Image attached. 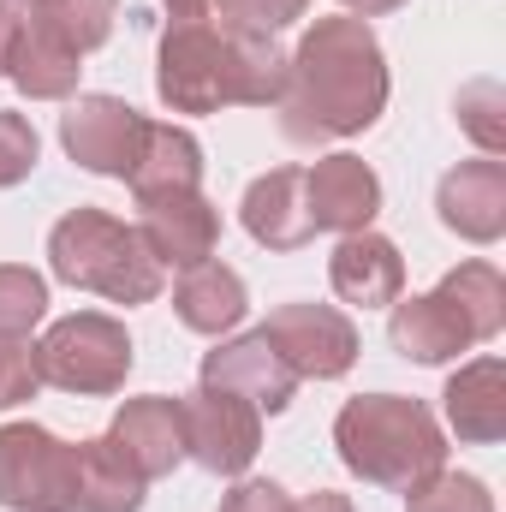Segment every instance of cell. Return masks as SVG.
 <instances>
[{
	"label": "cell",
	"mask_w": 506,
	"mask_h": 512,
	"mask_svg": "<svg viewBox=\"0 0 506 512\" xmlns=\"http://www.w3.org/2000/svg\"><path fill=\"white\" fill-rule=\"evenodd\" d=\"M387 54L364 18H316L286 54V90L274 102L286 143L316 149L358 137L387 108Z\"/></svg>",
	"instance_id": "1"
},
{
	"label": "cell",
	"mask_w": 506,
	"mask_h": 512,
	"mask_svg": "<svg viewBox=\"0 0 506 512\" xmlns=\"http://www.w3.org/2000/svg\"><path fill=\"white\" fill-rule=\"evenodd\" d=\"M286 90V48L274 36H245L215 18H185L161 30L155 96L173 114L274 108Z\"/></svg>",
	"instance_id": "2"
},
{
	"label": "cell",
	"mask_w": 506,
	"mask_h": 512,
	"mask_svg": "<svg viewBox=\"0 0 506 512\" xmlns=\"http://www.w3.org/2000/svg\"><path fill=\"white\" fill-rule=\"evenodd\" d=\"M334 447L340 465L376 489L411 495L435 471H447V435L435 411L411 393H358L334 417Z\"/></svg>",
	"instance_id": "3"
},
{
	"label": "cell",
	"mask_w": 506,
	"mask_h": 512,
	"mask_svg": "<svg viewBox=\"0 0 506 512\" xmlns=\"http://www.w3.org/2000/svg\"><path fill=\"white\" fill-rule=\"evenodd\" d=\"M48 268H54V280L78 286V292H96L108 304H126V310L131 304H155L161 280H167V268L149 256L137 227H126L108 209L60 215L54 233H48Z\"/></svg>",
	"instance_id": "4"
},
{
	"label": "cell",
	"mask_w": 506,
	"mask_h": 512,
	"mask_svg": "<svg viewBox=\"0 0 506 512\" xmlns=\"http://www.w3.org/2000/svg\"><path fill=\"white\" fill-rule=\"evenodd\" d=\"M30 352H36L42 387L78 393V399H108V393H120L126 376H131V364H137L126 322H114V316H102V310H72V316H60Z\"/></svg>",
	"instance_id": "5"
},
{
	"label": "cell",
	"mask_w": 506,
	"mask_h": 512,
	"mask_svg": "<svg viewBox=\"0 0 506 512\" xmlns=\"http://www.w3.org/2000/svg\"><path fill=\"white\" fill-rule=\"evenodd\" d=\"M0 507L72 512L78 507V441L42 423H0Z\"/></svg>",
	"instance_id": "6"
},
{
	"label": "cell",
	"mask_w": 506,
	"mask_h": 512,
	"mask_svg": "<svg viewBox=\"0 0 506 512\" xmlns=\"http://www.w3.org/2000/svg\"><path fill=\"white\" fill-rule=\"evenodd\" d=\"M262 334L274 340V352L292 364L298 382H340L364 352L352 316L334 304H280V310H268Z\"/></svg>",
	"instance_id": "7"
},
{
	"label": "cell",
	"mask_w": 506,
	"mask_h": 512,
	"mask_svg": "<svg viewBox=\"0 0 506 512\" xmlns=\"http://www.w3.org/2000/svg\"><path fill=\"white\" fill-rule=\"evenodd\" d=\"M179 405H185V459H197L215 477H245L262 453V411L221 387H197Z\"/></svg>",
	"instance_id": "8"
},
{
	"label": "cell",
	"mask_w": 506,
	"mask_h": 512,
	"mask_svg": "<svg viewBox=\"0 0 506 512\" xmlns=\"http://www.w3.org/2000/svg\"><path fill=\"white\" fill-rule=\"evenodd\" d=\"M143 114L120 102V96H78L66 114H60V143L66 155L84 167V173H102V179H131L137 167V149H143Z\"/></svg>",
	"instance_id": "9"
},
{
	"label": "cell",
	"mask_w": 506,
	"mask_h": 512,
	"mask_svg": "<svg viewBox=\"0 0 506 512\" xmlns=\"http://www.w3.org/2000/svg\"><path fill=\"white\" fill-rule=\"evenodd\" d=\"M203 387H221V393H239V399H251L256 411H286L292 399H298V376H292V364L274 352V340L251 328V334H233V340H221L215 352H203Z\"/></svg>",
	"instance_id": "10"
},
{
	"label": "cell",
	"mask_w": 506,
	"mask_h": 512,
	"mask_svg": "<svg viewBox=\"0 0 506 512\" xmlns=\"http://www.w3.org/2000/svg\"><path fill=\"white\" fill-rule=\"evenodd\" d=\"M304 203H310V227L316 233H364L381 215V179L370 161L358 155H322L304 167Z\"/></svg>",
	"instance_id": "11"
},
{
	"label": "cell",
	"mask_w": 506,
	"mask_h": 512,
	"mask_svg": "<svg viewBox=\"0 0 506 512\" xmlns=\"http://www.w3.org/2000/svg\"><path fill=\"white\" fill-rule=\"evenodd\" d=\"M102 441L126 459L143 483H155V477H167V471L185 459V405L167 399V393L126 399V405L114 411V423H108Z\"/></svg>",
	"instance_id": "12"
},
{
	"label": "cell",
	"mask_w": 506,
	"mask_h": 512,
	"mask_svg": "<svg viewBox=\"0 0 506 512\" xmlns=\"http://www.w3.org/2000/svg\"><path fill=\"white\" fill-rule=\"evenodd\" d=\"M137 209H143L137 215V239L149 245V256L161 268H197L221 245V209L203 191L155 197V203H137Z\"/></svg>",
	"instance_id": "13"
},
{
	"label": "cell",
	"mask_w": 506,
	"mask_h": 512,
	"mask_svg": "<svg viewBox=\"0 0 506 512\" xmlns=\"http://www.w3.org/2000/svg\"><path fill=\"white\" fill-rule=\"evenodd\" d=\"M435 215L465 245H495L506 233V161H459L435 191Z\"/></svg>",
	"instance_id": "14"
},
{
	"label": "cell",
	"mask_w": 506,
	"mask_h": 512,
	"mask_svg": "<svg viewBox=\"0 0 506 512\" xmlns=\"http://www.w3.org/2000/svg\"><path fill=\"white\" fill-rule=\"evenodd\" d=\"M328 286L340 304H358V310H387L393 298H405V256L393 239H381L376 227L364 233H346L334 256H328Z\"/></svg>",
	"instance_id": "15"
},
{
	"label": "cell",
	"mask_w": 506,
	"mask_h": 512,
	"mask_svg": "<svg viewBox=\"0 0 506 512\" xmlns=\"http://www.w3.org/2000/svg\"><path fill=\"white\" fill-rule=\"evenodd\" d=\"M387 310H393V316H387V346H393L405 364L435 370V364H453L459 352L477 346L471 328H465V316H459L441 292H411V298H393Z\"/></svg>",
	"instance_id": "16"
},
{
	"label": "cell",
	"mask_w": 506,
	"mask_h": 512,
	"mask_svg": "<svg viewBox=\"0 0 506 512\" xmlns=\"http://www.w3.org/2000/svg\"><path fill=\"white\" fill-rule=\"evenodd\" d=\"M239 221L262 251H304L316 239L310 203H304V167H274V173L251 179V191L239 203Z\"/></svg>",
	"instance_id": "17"
},
{
	"label": "cell",
	"mask_w": 506,
	"mask_h": 512,
	"mask_svg": "<svg viewBox=\"0 0 506 512\" xmlns=\"http://www.w3.org/2000/svg\"><path fill=\"white\" fill-rule=\"evenodd\" d=\"M447 429L465 447H495L506 435V364L501 358H471L459 376H447Z\"/></svg>",
	"instance_id": "18"
},
{
	"label": "cell",
	"mask_w": 506,
	"mask_h": 512,
	"mask_svg": "<svg viewBox=\"0 0 506 512\" xmlns=\"http://www.w3.org/2000/svg\"><path fill=\"white\" fill-rule=\"evenodd\" d=\"M131 197L155 203V197H179V191H203V143L173 120H149L143 126V149L131 167Z\"/></svg>",
	"instance_id": "19"
},
{
	"label": "cell",
	"mask_w": 506,
	"mask_h": 512,
	"mask_svg": "<svg viewBox=\"0 0 506 512\" xmlns=\"http://www.w3.org/2000/svg\"><path fill=\"white\" fill-rule=\"evenodd\" d=\"M251 310V292H245V274L227 268V262H197V268H179V286H173V316L191 328V334H233Z\"/></svg>",
	"instance_id": "20"
},
{
	"label": "cell",
	"mask_w": 506,
	"mask_h": 512,
	"mask_svg": "<svg viewBox=\"0 0 506 512\" xmlns=\"http://www.w3.org/2000/svg\"><path fill=\"white\" fill-rule=\"evenodd\" d=\"M6 78L30 102H66L78 90V78H84V54H72L66 42H54L48 30H36L24 18L18 42H12V60H6Z\"/></svg>",
	"instance_id": "21"
},
{
	"label": "cell",
	"mask_w": 506,
	"mask_h": 512,
	"mask_svg": "<svg viewBox=\"0 0 506 512\" xmlns=\"http://www.w3.org/2000/svg\"><path fill=\"white\" fill-rule=\"evenodd\" d=\"M143 477L96 435L78 441V507L72 512H143Z\"/></svg>",
	"instance_id": "22"
},
{
	"label": "cell",
	"mask_w": 506,
	"mask_h": 512,
	"mask_svg": "<svg viewBox=\"0 0 506 512\" xmlns=\"http://www.w3.org/2000/svg\"><path fill=\"white\" fill-rule=\"evenodd\" d=\"M459 316H465V328H471V340L483 346V340H495L506 328V280L495 262H459V268H447L441 274V286H435Z\"/></svg>",
	"instance_id": "23"
},
{
	"label": "cell",
	"mask_w": 506,
	"mask_h": 512,
	"mask_svg": "<svg viewBox=\"0 0 506 512\" xmlns=\"http://www.w3.org/2000/svg\"><path fill=\"white\" fill-rule=\"evenodd\" d=\"M24 18H30L36 30H48L54 42H66L72 54H96V48L114 36L120 0H30Z\"/></svg>",
	"instance_id": "24"
},
{
	"label": "cell",
	"mask_w": 506,
	"mask_h": 512,
	"mask_svg": "<svg viewBox=\"0 0 506 512\" xmlns=\"http://www.w3.org/2000/svg\"><path fill=\"white\" fill-rule=\"evenodd\" d=\"M453 114H459L465 137H471L483 155H495V161H501V149H506V90L495 84V78H471V84L459 90Z\"/></svg>",
	"instance_id": "25"
},
{
	"label": "cell",
	"mask_w": 506,
	"mask_h": 512,
	"mask_svg": "<svg viewBox=\"0 0 506 512\" xmlns=\"http://www.w3.org/2000/svg\"><path fill=\"white\" fill-rule=\"evenodd\" d=\"M48 316V280L36 268H18V262H0V334L12 340H30V328Z\"/></svg>",
	"instance_id": "26"
},
{
	"label": "cell",
	"mask_w": 506,
	"mask_h": 512,
	"mask_svg": "<svg viewBox=\"0 0 506 512\" xmlns=\"http://www.w3.org/2000/svg\"><path fill=\"white\" fill-rule=\"evenodd\" d=\"M405 512H495V495L471 471H435L405 495Z\"/></svg>",
	"instance_id": "27"
},
{
	"label": "cell",
	"mask_w": 506,
	"mask_h": 512,
	"mask_svg": "<svg viewBox=\"0 0 506 512\" xmlns=\"http://www.w3.org/2000/svg\"><path fill=\"white\" fill-rule=\"evenodd\" d=\"M310 0H215L209 18L227 24V30H245V36H280L286 24L304 18Z\"/></svg>",
	"instance_id": "28"
},
{
	"label": "cell",
	"mask_w": 506,
	"mask_h": 512,
	"mask_svg": "<svg viewBox=\"0 0 506 512\" xmlns=\"http://www.w3.org/2000/svg\"><path fill=\"white\" fill-rule=\"evenodd\" d=\"M36 155H42V137H36V126H30L24 114L0 108V191L24 185V179L36 173Z\"/></svg>",
	"instance_id": "29"
},
{
	"label": "cell",
	"mask_w": 506,
	"mask_h": 512,
	"mask_svg": "<svg viewBox=\"0 0 506 512\" xmlns=\"http://www.w3.org/2000/svg\"><path fill=\"white\" fill-rule=\"evenodd\" d=\"M36 387H42V376H36V352H30V340L0 334V411L36 399Z\"/></svg>",
	"instance_id": "30"
},
{
	"label": "cell",
	"mask_w": 506,
	"mask_h": 512,
	"mask_svg": "<svg viewBox=\"0 0 506 512\" xmlns=\"http://www.w3.org/2000/svg\"><path fill=\"white\" fill-rule=\"evenodd\" d=\"M221 512H292V495L268 477H239L227 495H221Z\"/></svg>",
	"instance_id": "31"
},
{
	"label": "cell",
	"mask_w": 506,
	"mask_h": 512,
	"mask_svg": "<svg viewBox=\"0 0 506 512\" xmlns=\"http://www.w3.org/2000/svg\"><path fill=\"white\" fill-rule=\"evenodd\" d=\"M18 24H24V12L0 0V78H6V60H12V42H18Z\"/></svg>",
	"instance_id": "32"
},
{
	"label": "cell",
	"mask_w": 506,
	"mask_h": 512,
	"mask_svg": "<svg viewBox=\"0 0 506 512\" xmlns=\"http://www.w3.org/2000/svg\"><path fill=\"white\" fill-rule=\"evenodd\" d=\"M292 512H352V501H346V495H334V489H316V495L292 501Z\"/></svg>",
	"instance_id": "33"
},
{
	"label": "cell",
	"mask_w": 506,
	"mask_h": 512,
	"mask_svg": "<svg viewBox=\"0 0 506 512\" xmlns=\"http://www.w3.org/2000/svg\"><path fill=\"white\" fill-rule=\"evenodd\" d=\"M167 12H173V24H185V18H209V6L215 0H161Z\"/></svg>",
	"instance_id": "34"
},
{
	"label": "cell",
	"mask_w": 506,
	"mask_h": 512,
	"mask_svg": "<svg viewBox=\"0 0 506 512\" xmlns=\"http://www.w3.org/2000/svg\"><path fill=\"white\" fill-rule=\"evenodd\" d=\"M346 12H358V18H381V12H399L405 0H340Z\"/></svg>",
	"instance_id": "35"
},
{
	"label": "cell",
	"mask_w": 506,
	"mask_h": 512,
	"mask_svg": "<svg viewBox=\"0 0 506 512\" xmlns=\"http://www.w3.org/2000/svg\"><path fill=\"white\" fill-rule=\"evenodd\" d=\"M6 6H18V12H24V6H30V0H6Z\"/></svg>",
	"instance_id": "36"
}]
</instances>
